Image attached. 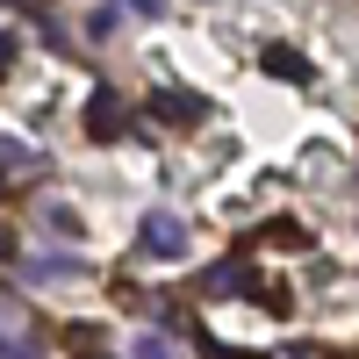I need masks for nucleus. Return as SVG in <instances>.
<instances>
[{
    "label": "nucleus",
    "instance_id": "obj_1",
    "mask_svg": "<svg viewBox=\"0 0 359 359\" xmlns=\"http://www.w3.org/2000/svg\"><path fill=\"white\" fill-rule=\"evenodd\" d=\"M86 273H94V266H86L79 252H29V259L15 266V280H22V287H57V280L72 287V280H86Z\"/></svg>",
    "mask_w": 359,
    "mask_h": 359
},
{
    "label": "nucleus",
    "instance_id": "obj_2",
    "mask_svg": "<svg viewBox=\"0 0 359 359\" xmlns=\"http://www.w3.org/2000/svg\"><path fill=\"white\" fill-rule=\"evenodd\" d=\"M123 123H130V101L115 94V86H94V94H86V137H94V144H115Z\"/></svg>",
    "mask_w": 359,
    "mask_h": 359
},
{
    "label": "nucleus",
    "instance_id": "obj_3",
    "mask_svg": "<svg viewBox=\"0 0 359 359\" xmlns=\"http://www.w3.org/2000/svg\"><path fill=\"white\" fill-rule=\"evenodd\" d=\"M151 115H158L165 130H194V123H208V101L187 94V86H158V94H151Z\"/></svg>",
    "mask_w": 359,
    "mask_h": 359
},
{
    "label": "nucleus",
    "instance_id": "obj_4",
    "mask_svg": "<svg viewBox=\"0 0 359 359\" xmlns=\"http://www.w3.org/2000/svg\"><path fill=\"white\" fill-rule=\"evenodd\" d=\"M201 287H208V294H266L252 259H223V266H208V280H201ZM266 302H273V294H266ZM273 309H287V302H273Z\"/></svg>",
    "mask_w": 359,
    "mask_h": 359
},
{
    "label": "nucleus",
    "instance_id": "obj_5",
    "mask_svg": "<svg viewBox=\"0 0 359 359\" xmlns=\"http://www.w3.org/2000/svg\"><path fill=\"white\" fill-rule=\"evenodd\" d=\"M144 252H151V259H180V252H187V223L165 216V208H151V216H144Z\"/></svg>",
    "mask_w": 359,
    "mask_h": 359
},
{
    "label": "nucleus",
    "instance_id": "obj_6",
    "mask_svg": "<svg viewBox=\"0 0 359 359\" xmlns=\"http://www.w3.org/2000/svg\"><path fill=\"white\" fill-rule=\"evenodd\" d=\"M36 172H43V158L29 151V144L0 137V187H15V180H36Z\"/></svg>",
    "mask_w": 359,
    "mask_h": 359
},
{
    "label": "nucleus",
    "instance_id": "obj_7",
    "mask_svg": "<svg viewBox=\"0 0 359 359\" xmlns=\"http://www.w3.org/2000/svg\"><path fill=\"white\" fill-rule=\"evenodd\" d=\"M259 65H266V79H294V86H309V57H302V50H266Z\"/></svg>",
    "mask_w": 359,
    "mask_h": 359
},
{
    "label": "nucleus",
    "instance_id": "obj_8",
    "mask_svg": "<svg viewBox=\"0 0 359 359\" xmlns=\"http://www.w3.org/2000/svg\"><path fill=\"white\" fill-rule=\"evenodd\" d=\"M43 230H57V237H79V208L50 201V208H43Z\"/></svg>",
    "mask_w": 359,
    "mask_h": 359
},
{
    "label": "nucleus",
    "instance_id": "obj_9",
    "mask_svg": "<svg viewBox=\"0 0 359 359\" xmlns=\"http://www.w3.org/2000/svg\"><path fill=\"white\" fill-rule=\"evenodd\" d=\"M259 237H266V245H302V223H266Z\"/></svg>",
    "mask_w": 359,
    "mask_h": 359
},
{
    "label": "nucleus",
    "instance_id": "obj_10",
    "mask_svg": "<svg viewBox=\"0 0 359 359\" xmlns=\"http://www.w3.org/2000/svg\"><path fill=\"white\" fill-rule=\"evenodd\" d=\"M130 352H137V359H172V338H137Z\"/></svg>",
    "mask_w": 359,
    "mask_h": 359
},
{
    "label": "nucleus",
    "instance_id": "obj_11",
    "mask_svg": "<svg viewBox=\"0 0 359 359\" xmlns=\"http://www.w3.org/2000/svg\"><path fill=\"white\" fill-rule=\"evenodd\" d=\"M15 65V36H8V29H0V72H8Z\"/></svg>",
    "mask_w": 359,
    "mask_h": 359
},
{
    "label": "nucleus",
    "instance_id": "obj_12",
    "mask_svg": "<svg viewBox=\"0 0 359 359\" xmlns=\"http://www.w3.org/2000/svg\"><path fill=\"white\" fill-rule=\"evenodd\" d=\"M280 359H316V352H309V345H294V352H280Z\"/></svg>",
    "mask_w": 359,
    "mask_h": 359
},
{
    "label": "nucleus",
    "instance_id": "obj_13",
    "mask_svg": "<svg viewBox=\"0 0 359 359\" xmlns=\"http://www.w3.org/2000/svg\"><path fill=\"white\" fill-rule=\"evenodd\" d=\"M0 259H8V230H0Z\"/></svg>",
    "mask_w": 359,
    "mask_h": 359
}]
</instances>
